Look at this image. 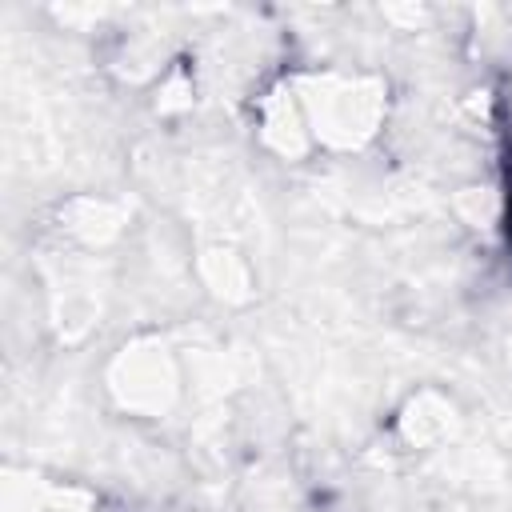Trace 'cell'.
<instances>
[{"label":"cell","mask_w":512,"mask_h":512,"mask_svg":"<svg viewBox=\"0 0 512 512\" xmlns=\"http://www.w3.org/2000/svg\"><path fill=\"white\" fill-rule=\"evenodd\" d=\"M508 240H512V156H508Z\"/></svg>","instance_id":"obj_1"}]
</instances>
